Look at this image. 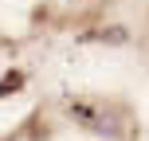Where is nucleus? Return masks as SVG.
<instances>
[{
    "mask_svg": "<svg viewBox=\"0 0 149 141\" xmlns=\"http://www.w3.org/2000/svg\"><path fill=\"white\" fill-rule=\"evenodd\" d=\"M20 86H24V74H20V71H12L4 82H0V98H4V94H12V90H20Z\"/></svg>",
    "mask_w": 149,
    "mask_h": 141,
    "instance_id": "nucleus-1",
    "label": "nucleus"
},
{
    "mask_svg": "<svg viewBox=\"0 0 149 141\" xmlns=\"http://www.w3.org/2000/svg\"><path fill=\"white\" fill-rule=\"evenodd\" d=\"M74 118L86 122V126H94V110H90V106H74Z\"/></svg>",
    "mask_w": 149,
    "mask_h": 141,
    "instance_id": "nucleus-2",
    "label": "nucleus"
},
{
    "mask_svg": "<svg viewBox=\"0 0 149 141\" xmlns=\"http://www.w3.org/2000/svg\"><path fill=\"white\" fill-rule=\"evenodd\" d=\"M98 35L110 39V43H122V39H126V31H122V28H106V31H98Z\"/></svg>",
    "mask_w": 149,
    "mask_h": 141,
    "instance_id": "nucleus-3",
    "label": "nucleus"
}]
</instances>
